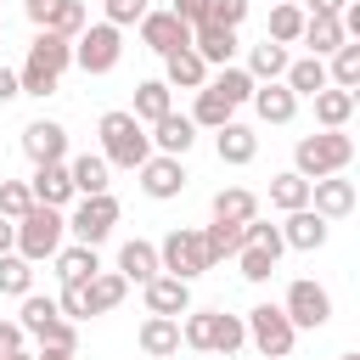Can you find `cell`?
<instances>
[{
  "label": "cell",
  "mask_w": 360,
  "mask_h": 360,
  "mask_svg": "<svg viewBox=\"0 0 360 360\" xmlns=\"http://www.w3.org/2000/svg\"><path fill=\"white\" fill-rule=\"evenodd\" d=\"M248 17V0H208V22H219V28H236Z\"/></svg>",
  "instance_id": "681fc988"
},
{
  "label": "cell",
  "mask_w": 360,
  "mask_h": 360,
  "mask_svg": "<svg viewBox=\"0 0 360 360\" xmlns=\"http://www.w3.org/2000/svg\"><path fill=\"white\" fill-rule=\"evenodd\" d=\"M281 309H287V321H292L298 332H315V326L332 321V292H326L321 281H292Z\"/></svg>",
  "instance_id": "30bf717a"
},
{
  "label": "cell",
  "mask_w": 360,
  "mask_h": 360,
  "mask_svg": "<svg viewBox=\"0 0 360 360\" xmlns=\"http://www.w3.org/2000/svg\"><path fill=\"white\" fill-rule=\"evenodd\" d=\"M28 208H34L28 180H0V214H6V219H22Z\"/></svg>",
  "instance_id": "f6af8a7d"
},
{
  "label": "cell",
  "mask_w": 360,
  "mask_h": 360,
  "mask_svg": "<svg viewBox=\"0 0 360 360\" xmlns=\"http://www.w3.org/2000/svg\"><path fill=\"white\" fill-rule=\"evenodd\" d=\"M202 248H208V264H219V259H236V253H242V225H231V219H214V225L202 231Z\"/></svg>",
  "instance_id": "74e56055"
},
{
  "label": "cell",
  "mask_w": 360,
  "mask_h": 360,
  "mask_svg": "<svg viewBox=\"0 0 360 360\" xmlns=\"http://www.w3.org/2000/svg\"><path fill=\"white\" fill-rule=\"evenodd\" d=\"M158 264H163L169 276H180V281H197L202 270H214V264H208V248H202V231H191V225H174V231L158 242Z\"/></svg>",
  "instance_id": "ba28073f"
},
{
  "label": "cell",
  "mask_w": 360,
  "mask_h": 360,
  "mask_svg": "<svg viewBox=\"0 0 360 360\" xmlns=\"http://www.w3.org/2000/svg\"><path fill=\"white\" fill-rule=\"evenodd\" d=\"M56 309H62L68 321H84V315H90V298H84V281H62V298H56Z\"/></svg>",
  "instance_id": "7dc6e473"
},
{
  "label": "cell",
  "mask_w": 360,
  "mask_h": 360,
  "mask_svg": "<svg viewBox=\"0 0 360 360\" xmlns=\"http://www.w3.org/2000/svg\"><path fill=\"white\" fill-rule=\"evenodd\" d=\"M242 326H248V343H253L259 354H270V360H287V354H292L298 326L287 321V309H281V304H259V309H248V315H242Z\"/></svg>",
  "instance_id": "8992f818"
},
{
  "label": "cell",
  "mask_w": 360,
  "mask_h": 360,
  "mask_svg": "<svg viewBox=\"0 0 360 360\" xmlns=\"http://www.w3.org/2000/svg\"><path fill=\"white\" fill-rule=\"evenodd\" d=\"M349 158H354V141H349L343 129H321V135H304V141L292 146V169H298L304 180L343 174V169H349Z\"/></svg>",
  "instance_id": "277c9868"
},
{
  "label": "cell",
  "mask_w": 360,
  "mask_h": 360,
  "mask_svg": "<svg viewBox=\"0 0 360 360\" xmlns=\"http://www.w3.org/2000/svg\"><path fill=\"white\" fill-rule=\"evenodd\" d=\"M281 84H287L292 96H315V90H326V56H304V62H287Z\"/></svg>",
  "instance_id": "1f68e13d"
},
{
  "label": "cell",
  "mask_w": 360,
  "mask_h": 360,
  "mask_svg": "<svg viewBox=\"0 0 360 360\" xmlns=\"http://www.w3.org/2000/svg\"><path fill=\"white\" fill-rule=\"evenodd\" d=\"M68 68H73V39L39 28L34 45H28V56H22V68H17V84H22V96H51Z\"/></svg>",
  "instance_id": "6da1fadb"
},
{
  "label": "cell",
  "mask_w": 360,
  "mask_h": 360,
  "mask_svg": "<svg viewBox=\"0 0 360 360\" xmlns=\"http://www.w3.org/2000/svg\"><path fill=\"white\" fill-rule=\"evenodd\" d=\"M191 141H197V124H191L186 112H163V118L152 124V146H158V152H169V158H186V152H191Z\"/></svg>",
  "instance_id": "d4e9b609"
},
{
  "label": "cell",
  "mask_w": 360,
  "mask_h": 360,
  "mask_svg": "<svg viewBox=\"0 0 360 360\" xmlns=\"http://www.w3.org/2000/svg\"><path fill=\"white\" fill-rule=\"evenodd\" d=\"M22 96V84H17V68H0V107L6 101H17Z\"/></svg>",
  "instance_id": "f5cc1de1"
},
{
  "label": "cell",
  "mask_w": 360,
  "mask_h": 360,
  "mask_svg": "<svg viewBox=\"0 0 360 360\" xmlns=\"http://www.w3.org/2000/svg\"><path fill=\"white\" fill-rule=\"evenodd\" d=\"M135 174H141V191H146L152 202H169V197H180V191H186V163H180V158H169V152H152Z\"/></svg>",
  "instance_id": "8fae6325"
},
{
  "label": "cell",
  "mask_w": 360,
  "mask_h": 360,
  "mask_svg": "<svg viewBox=\"0 0 360 360\" xmlns=\"http://www.w3.org/2000/svg\"><path fill=\"white\" fill-rule=\"evenodd\" d=\"M11 242H17V219L0 214V253H11Z\"/></svg>",
  "instance_id": "db71d44e"
},
{
  "label": "cell",
  "mask_w": 360,
  "mask_h": 360,
  "mask_svg": "<svg viewBox=\"0 0 360 360\" xmlns=\"http://www.w3.org/2000/svg\"><path fill=\"white\" fill-rule=\"evenodd\" d=\"M124 292H129V281H124L118 270H96V276L84 281V298H90V315H107V309H118V304H124Z\"/></svg>",
  "instance_id": "f546056e"
},
{
  "label": "cell",
  "mask_w": 360,
  "mask_h": 360,
  "mask_svg": "<svg viewBox=\"0 0 360 360\" xmlns=\"http://www.w3.org/2000/svg\"><path fill=\"white\" fill-rule=\"evenodd\" d=\"M248 343V326H242V315H214V354H236Z\"/></svg>",
  "instance_id": "7bdbcfd3"
},
{
  "label": "cell",
  "mask_w": 360,
  "mask_h": 360,
  "mask_svg": "<svg viewBox=\"0 0 360 360\" xmlns=\"http://www.w3.org/2000/svg\"><path fill=\"white\" fill-rule=\"evenodd\" d=\"M163 84H169V90H202V84H208V62H202L191 45H186V51H169V56H163Z\"/></svg>",
  "instance_id": "ffe728a7"
},
{
  "label": "cell",
  "mask_w": 360,
  "mask_h": 360,
  "mask_svg": "<svg viewBox=\"0 0 360 360\" xmlns=\"http://www.w3.org/2000/svg\"><path fill=\"white\" fill-rule=\"evenodd\" d=\"M169 11H174V17L186 22V28H197V22H208V0H174Z\"/></svg>",
  "instance_id": "f907efd6"
},
{
  "label": "cell",
  "mask_w": 360,
  "mask_h": 360,
  "mask_svg": "<svg viewBox=\"0 0 360 360\" xmlns=\"http://www.w3.org/2000/svg\"><path fill=\"white\" fill-rule=\"evenodd\" d=\"M236 264H242V276H248V281H270V276H276V253H264V248H248V242H242Z\"/></svg>",
  "instance_id": "bcb514c9"
},
{
  "label": "cell",
  "mask_w": 360,
  "mask_h": 360,
  "mask_svg": "<svg viewBox=\"0 0 360 360\" xmlns=\"http://www.w3.org/2000/svg\"><path fill=\"white\" fill-rule=\"evenodd\" d=\"M298 34H304V11H298V6H287V0H276V6H270V34H264V39L292 45Z\"/></svg>",
  "instance_id": "60d3db41"
},
{
  "label": "cell",
  "mask_w": 360,
  "mask_h": 360,
  "mask_svg": "<svg viewBox=\"0 0 360 360\" xmlns=\"http://www.w3.org/2000/svg\"><path fill=\"white\" fill-rule=\"evenodd\" d=\"M309 101H315V124H321V129H343V124L354 118V90L326 84V90H315Z\"/></svg>",
  "instance_id": "484cf974"
},
{
  "label": "cell",
  "mask_w": 360,
  "mask_h": 360,
  "mask_svg": "<svg viewBox=\"0 0 360 360\" xmlns=\"http://www.w3.org/2000/svg\"><path fill=\"white\" fill-rule=\"evenodd\" d=\"M141 45H146V51H158V56L186 51V45H191V28H186L174 11H146V17H141Z\"/></svg>",
  "instance_id": "4fadbf2b"
},
{
  "label": "cell",
  "mask_w": 360,
  "mask_h": 360,
  "mask_svg": "<svg viewBox=\"0 0 360 360\" xmlns=\"http://www.w3.org/2000/svg\"><path fill=\"white\" fill-rule=\"evenodd\" d=\"M304 45H309V56H332L349 34H343V22L332 17V11H304V34H298Z\"/></svg>",
  "instance_id": "cb8c5ba5"
},
{
  "label": "cell",
  "mask_w": 360,
  "mask_h": 360,
  "mask_svg": "<svg viewBox=\"0 0 360 360\" xmlns=\"http://www.w3.org/2000/svg\"><path fill=\"white\" fill-rule=\"evenodd\" d=\"M34 360H73V349H39Z\"/></svg>",
  "instance_id": "9f6ffc18"
},
{
  "label": "cell",
  "mask_w": 360,
  "mask_h": 360,
  "mask_svg": "<svg viewBox=\"0 0 360 360\" xmlns=\"http://www.w3.org/2000/svg\"><path fill=\"white\" fill-rule=\"evenodd\" d=\"M118 56H124V28H112V22H84L79 28V39H73V62L84 68V73H112L118 68Z\"/></svg>",
  "instance_id": "52a82bcc"
},
{
  "label": "cell",
  "mask_w": 360,
  "mask_h": 360,
  "mask_svg": "<svg viewBox=\"0 0 360 360\" xmlns=\"http://www.w3.org/2000/svg\"><path fill=\"white\" fill-rule=\"evenodd\" d=\"M51 259H56V276H62V281H90V276L101 270L96 248H84V242H73V248H56Z\"/></svg>",
  "instance_id": "836d02e7"
},
{
  "label": "cell",
  "mask_w": 360,
  "mask_h": 360,
  "mask_svg": "<svg viewBox=\"0 0 360 360\" xmlns=\"http://www.w3.org/2000/svg\"><path fill=\"white\" fill-rule=\"evenodd\" d=\"M0 360H34V354H22V349H11V354H0Z\"/></svg>",
  "instance_id": "6f0895ef"
},
{
  "label": "cell",
  "mask_w": 360,
  "mask_h": 360,
  "mask_svg": "<svg viewBox=\"0 0 360 360\" xmlns=\"http://www.w3.org/2000/svg\"><path fill=\"white\" fill-rule=\"evenodd\" d=\"M17 326L28 338H39V349H79V326L56 309V298L45 292H22V309H17Z\"/></svg>",
  "instance_id": "3957f363"
},
{
  "label": "cell",
  "mask_w": 360,
  "mask_h": 360,
  "mask_svg": "<svg viewBox=\"0 0 360 360\" xmlns=\"http://www.w3.org/2000/svg\"><path fill=\"white\" fill-rule=\"evenodd\" d=\"M141 354H146V360L180 354V315H146V321H141Z\"/></svg>",
  "instance_id": "ac0fdd59"
},
{
  "label": "cell",
  "mask_w": 360,
  "mask_h": 360,
  "mask_svg": "<svg viewBox=\"0 0 360 360\" xmlns=\"http://www.w3.org/2000/svg\"><path fill=\"white\" fill-rule=\"evenodd\" d=\"M96 135H101V158H107L112 169H141V163L152 158V135H146V124H141L135 112H124V107L101 112Z\"/></svg>",
  "instance_id": "7a4b0ae2"
},
{
  "label": "cell",
  "mask_w": 360,
  "mask_h": 360,
  "mask_svg": "<svg viewBox=\"0 0 360 360\" xmlns=\"http://www.w3.org/2000/svg\"><path fill=\"white\" fill-rule=\"evenodd\" d=\"M101 6H107V22H112V28H129V22H141V17L152 11L146 0H101Z\"/></svg>",
  "instance_id": "c3c4849f"
},
{
  "label": "cell",
  "mask_w": 360,
  "mask_h": 360,
  "mask_svg": "<svg viewBox=\"0 0 360 360\" xmlns=\"http://www.w3.org/2000/svg\"><path fill=\"white\" fill-rule=\"evenodd\" d=\"M281 242L298 248V253H315V248H326V219L315 208H292L287 225H281Z\"/></svg>",
  "instance_id": "603a6c76"
},
{
  "label": "cell",
  "mask_w": 360,
  "mask_h": 360,
  "mask_svg": "<svg viewBox=\"0 0 360 360\" xmlns=\"http://www.w3.org/2000/svg\"><path fill=\"white\" fill-rule=\"evenodd\" d=\"M62 231H68L62 208H45V202H34V208L17 219V242H11V253H22L28 264H39V259H51V253L62 248Z\"/></svg>",
  "instance_id": "5b68a950"
},
{
  "label": "cell",
  "mask_w": 360,
  "mask_h": 360,
  "mask_svg": "<svg viewBox=\"0 0 360 360\" xmlns=\"http://www.w3.org/2000/svg\"><path fill=\"white\" fill-rule=\"evenodd\" d=\"M309 208H315L321 219L354 214V180H349V174H321V180H309Z\"/></svg>",
  "instance_id": "9a60e30c"
},
{
  "label": "cell",
  "mask_w": 360,
  "mask_h": 360,
  "mask_svg": "<svg viewBox=\"0 0 360 360\" xmlns=\"http://www.w3.org/2000/svg\"><path fill=\"white\" fill-rule=\"evenodd\" d=\"M0 180H6V158H0Z\"/></svg>",
  "instance_id": "91938a15"
},
{
  "label": "cell",
  "mask_w": 360,
  "mask_h": 360,
  "mask_svg": "<svg viewBox=\"0 0 360 360\" xmlns=\"http://www.w3.org/2000/svg\"><path fill=\"white\" fill-rule=\"evenodd\" d=\"M141 124H158L163 112H174V90L163 84V79H141L135 84V107H129Z\"/></svg>",
  "instance_id": "f1b7e54d"
},
{
  "label": "cell",
  "mask_w": 360,
  "mask_h": 360,
  "mask_svg": "<svg viewBox=\"0 0 360 360\" xmlns=\"http://www.w3.org/2000/svg\"><path fill=\"white\" fill-rule=\"evenodd\" d=\"M231 112H236V107H231L219 90H208V84H202V90H197V107H191L186 118H191L197 129H219V124H231Z\"/></svg>",
  "instance_id": "d590c367"
},
{
  "label": "cell",
  "mask_w": 360,
  "mask_h": 360,
  "mask_svg": "<svg viewBox=\"0 0 360 360\" xmlns=\"http://www.w3.org/2000/svg\"><path fill=\"white\" fill-rule=\"evenodd\" d=\"M270 202H276L281 214H292V208H309V180H304L298 169L276 174V180H270Z\"/></svg>",
  "instance_id": "8d00e7d4"
},
{
  "label": "cell",
  "mask_w": 360,
  "mask_h": 360,
  "mask_svg": "<svg viewBox=\"0 0 360 360\" xmlns=\"http://www.w3.org/2000/svg\"><path fill=\"white\" fill-rule=\"evenodd\" d=\"M22 338H28V332H22L17 321H0V354H11V349H22Z\"/></svg>",
  "instance_id": "816d5d0a"
},
{
  "label": "cell",
  "mask_w": 360,
  "mask_h": 360,
  "mask_svg": "<svg viewBox=\"0 0 360 360\" xmlns=\"http://www.w3.org/2000/svg\"><path fill=\"white\" fill-rule=\"evenodd\" d=\"M0 292H6V298L34 292V264H28L22 253H0Z\"/></svg>",
  "instance_id": "ab89813d"
},
{
  "label": "cell",
  "mask_w": 360,
  "mask_h": 360,
  "mask_svg": "<svg viewBox=\"0 0 360 360\" xmlns=\"http://www.w3.org/2000/svg\"><path fill=\"white\" fill-rule=\"evenodd\" d=\"M112 225H118V197H112V191L84 197V202L73 208V219H68V231H73L84 248H101V242L112 236Z\"/></svg>",
  "instance_id": "9c48e42d"
},
{
  "label": "cell",
  "mask_w": 360,
  "mask_h": 360,
  "mask_svg": "<svg viewBox=\"0 0 360 360\" xmlns=\"http://www.w3.org/2000/svg\"><path fill=\"white\" fill-rule=\"evenodd\" d=\"M259 214V197L248 191V186H225V191H214V219H231V225H248Z\"/></svg>",
  "instance_id": "d6a6232c"
},
{
  "label": "cell",
  "mask_w": 360,
  "mask_h": 360,
  "mask_svg": "<svg viewBox=\"0 0 360 360\" xmlns=\"http://www.w3.org/2000/svg\"><path fill=\"white\" fill-rule=\"evenodd\" d=\"M253 112L264 118V124H292V112H298V96L281 84V79H270V84H253Z\"/></svg>",
  "instance_id": "44dd1931"
},
{
  "label": "cell",
  "mask_w": 360,
  "mask_h": 360,
  "mask_svg": "<svg viewBox=\"0 0 360 360\" xmlns=\"http://www.w3.org/2000/svg\"><path fill=\"white\" fill-rule=\"evenodd\" d=\"M163 264H158V248L152 242H141V236H129L124 248H118V276L124 281H152Z\"/></svg>",
  "instance_id": "83f0119b"
},
{
  "label": "cell",
  "mask_w": 360,
  "mask_h": 360,
  "mask_svg": "<svg viewBox=\"0 0 360 360\" xmlns=\"http://www.w3.org/2000/svg\"><path fill=\"white\" fill-rule=\"evenodd\" d=\"M326 84H338V90H354V84H360V39H343V45L332 51Z\"/></svg>",
  "instance_id": "e575fe53"
},
{
  "label": "cell",
  "mask_w": 360,
  "mask_h": 360,
  "mask_svg": "<svg viewBox=\"0 0 360 360\" xmlns=\"http://www.w3.org/2000/svg\"><path fill=\"white\" fill-rule=\"evenodd\" d=\"M107 169H112V163H107L101 152H84V158H73V163H68L73 197H96V191H107V186H112V180H107Z\"/></svg>",
  "instance_id": "4316f807"
},
{
  "label": "cell",
  "mask_w": 360,
  "mask_h": 360,
  "mask_svg": "<svg viewBox=\"0 0 360 360\" xmlns=\"http://www.w3.org/2000/svg\"><path fill=\"white\" fill-rule=\"evenodd\" d=\"M287 45H276V39H259L253 51H248V73H253V84H270V79H281L287 73Z\"/></svg>",
  "instance_id": "4dcf8cb0"
},
{
  "label": "cell",
  "mask_w": 360,
  "mask_h": 360,
  "mask_svg": "<svg viewBox=\"0 0 360 360\" xmlns=\"http://www.w3.org/2000/svg\"><path fill=\"white\" fill-rule=\"evenodd\" d=\"M242 242H248V248H264V253H276V259H281V248H287V242H281V225H264L259 214L242 225Z\"/></svg>",
  "instance_id": "ee69618b"
},
{
  "label": "cell",
  "mask_w": 360,
  "mask_h": 360,
  "mask_svg": "<svg viewBox=\"0 0 360 360\" xmlns=\"http://www.w3.org/2000/svg\"><path fill=\"white\" fill-rule=\"evenodd\" d=\"M338 360H360V354H338Z\"/></svg>",
  "instance_id": "680465c9"
},
{
  "label": "cell",
  "mask_w": 360,
  "mask_h": 360,
  "mask_svg": "<svg viewBox=\"0 0 360 360\" xmlns=\"http://www.w3.org/2000/svg\"><path fill=\"white\" fill-rule=\"evenodd\" d=\"M214 315H219V309H186L180 343H186V349H214Z\"/></svg>",
  "instance_id": "b9f144b4"
},
{
  "label": "cell",
  "mask_w": 360,
  "mask_h": 360,
  "mask_svg": "<svg viewBox=\"0 0 360 360\" xmlns=\"http://www.w3.org/2000/svg\"><path fill=\"white\" fill-rule=\"evenodd\" d=\"M191 51L208 62V68H225L236 56V28H219V22H197L191 28Z\"/></svg>",
  "instance_id": "d6986e66"
},
{
  "label": "cell",
  "mask_w": 360,
  "mask_h": 360,
  "mask_svg": "<svg viewBox=\"0 0 360 360\" xmlns=\"http://www.w3.org/2000/svg\"><path fill=\"white\" fill-rule=\"evenodd\" d=\"M34 202L45 208H68L73 202V180H68V163H34V180H28Z\"/></svg>",
  "instance_id": "e0dca14e"
},
{
  "label": "cell",
  "mask_w": 360,
  "mask_h": 360,
  "mask_svg": "<svg viewBox=\"0 0 360 360\" xmlns=\"http://www.w3.org/2000/svg\"><path fill=\"white\" fill-rule=\"evenodd\" d=\"M208 90H219L231 107H242V101L253 96V73H248V68H236V62H225V68L208 79Z\"/></svg>",
  "instance_id": "f35d334b"
},
{
  "label": "cell",
  "mask_w": 360,
  "mask_h": 360,
  "mask_svg": "<svg viewBox=\"0 0 360 360\" xmlns=\"http://www.w3.org/2000/svg\"><path fill=\"white\" fill-rule=\"evenodd\" d=\"M309 11H332V17H338V11H343V0H309Z\"/></svg>",
  "instance_id": "11a10c76"
},
{
  "label": "cell",
  "mask_w": 360,
  "mask_h": 360,
  "mask_svg": "<svg viewBox=\"0 0 360 360\" xmlns=\"http://www.w3.org/2000/svg\"><path fill=\"white\" fill-rule=\"evenodd\" d=\"M0 28H6V22H0Z\"/></svg>",
  "instance_id": "94428289"
},
{
  "label": "cell",
  "mask_w": 360,
  "mask_h": 360,
  "mask_svg": "<svg viewBox=\"0 0 360 360\" xmlns=\"http://www.w3.org/2000/svg\"><path fill=\"white\" fill-rule=\"evenodd\" d=\"M22 152H28V163H62L68 158V129L56 118H34V124H22Z\"/></svg>",
  "instance_id": "5bb4252c"
},
{
  "label": "cell",
  "mask_w": 360,
  "mask_h": 360,
  "mask_svg": "<svg viewBox=\"0 0 360 360\" xmlns=\"http://www.w3.org/2000/svg\"><path fill=\"white\" fill-rule=\"evenodd\" d=\"M141 292H146V309L152 315H186L191 309V281H180L169 270H158L152 281H141Z\"/></svg>",
  "instance_id": "2e32d148"
},
{
  "label": "cell",
  "mask_w": 360,
  "mask_h": 360,
  "mask_svg": "<svg viewBox=\"0 0 360 360\" xmlns=\"http://www.w3.org/2000/svg\"><path fill=\"white\" fill-rule=\"evenodd\" d=\"M22 11H28L34 28H51V34H68V39H79V28H84L79 0H22Z\"/></svg>",
  "instance_id": "7c38bea8"
},
{
  "label": "cell",
  "mask_w": 360,
  "mask_h": 360,
  "mask_svg": "<svg viewBox=\"0 0 360 360\" xmlns=\"http://www.w3.org/2000/svg\"><path fill=\"white\" fill-rule=\"evenodd\" d=\"M214 152H219V163H236V169H242V163H253V158H259V135H253L248 124H236V118H231V124H219V129H214Z\"/></svg>",
  "instance_id": "7402d4cb"
}]
</instances>
